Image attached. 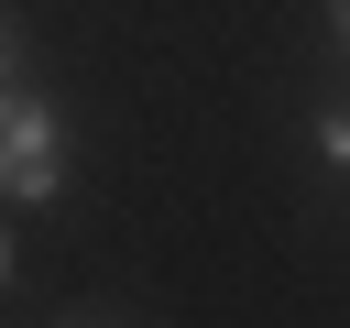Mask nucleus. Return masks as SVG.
<instances>
[{"mask_svg": "<svg viewBox=\"0 0 350 328\" xmlns=\"http://www.w3.org/2000/svg\"><path fill=\"white\" fill-rule=\"evenodd\" d=\"M66 186V131H55V109L33 98V87H0V197L11 208H44Z\"/></svg>", "mask_w": 350, "mask_h": 328, "instance_id": "f257e3e1", "label": "nucleus"}, {"mask_svg": "<svg viewBox=\"0 0 350 328\" xmlns=\"http://www.w3.org/2000/svg\"><path fill=\"white\" fill-rule=\"evenodd\" d=\"M317 153H328V164L350 175V109H328V120H317Z\"/></svg>", "mask_w": 350, "mask_h": 328, "instance_id": "f03ea898", "label": "nucleus"}, {"mask_svg": "<svg viewBox=\"0 0 350 328\" xmlns=\"http://www.w3.org/2000/svg\"><path fill=\"white\" fill-rule=\"evenodd\" d=\"M0 87H22V22L0 11Z\"/></svg>", "mask_w": 350, "mask_h": 328, "instance_id": "7ed1b4c3", "label": "nucleus"}, {"mask_svg": "<svg viewBox=\"0 0 350 328\" xmlns=\"http://www.w3.org/2000/svg\"><path fill=\"white\" fill-rule=\"evenodd\" d=\"M328 22H339V44H350V0H328Z\"/></svg>", "mask_w": 350, "mask_h": 328, "instance_id": "20e7f679", "label": "nucleus"}, {"mask_svg": "<svg viewBox=\"0 0 350 328\" xmlns=\"http://www.w3.org/2000/svg\"><path fill=\"white\" fill-rule=\"evenodd\" d=\"M0 284H11V241H0Z\"/></svg>", "mask_w": 350, "mask_h": 328, "instance_id": "39448f33", "label": "nucleus"}]
</instances>
